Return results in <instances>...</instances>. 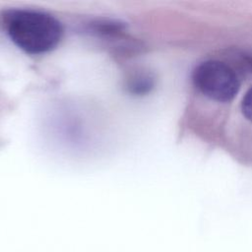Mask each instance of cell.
Wrapping results in <instances>:
<instances>
[{"label":"cell","mask_w":252,"mask_h":252,"mask_svg":"<svg viewBox=\"0 0 252 252\" xmlns=\"http://www.w3.org/2000/svg\"><path fill=\"white\" fill-rule=\"evenodd\" d=\"M4 25L11 40L30 54L52 50L63 33L60 22L53 16L34 10H9L4 14Z\"/></svg>","instance_id":"1"},{"label":"cell","mask_w":252,"mask_h":252,"mask_svg":"<svg viewBox=\"0 0 252 252\" xmlns=\"http://www.w3.org/2000/svg\"><path fill=\"white\" fill-rule=\"evenodd\" d=\"M193 82L205 96L220 102L231 100L239 90V81L234 70L219 60H208L199 64L193 72Z\"/></svg>","instance_id":"2"},{"label":"cell","mask_w":252,"mask_h":252,"mask_svg":"<svg viewBox=\"0 0 252 252\" xmlns=\"http://www.w3.org/2000/svg\"><path fill=\"white\" fill-rule=\"evenodd\" d=\"M155 80L152 74L145 71L134 73L128 79L127 88L134 94H146L154 88Z\"/></svg>","instance_id":"3"},{"label":"cell","mask_w":252,"mask_h":252,"mask_svg":"<svg viewBox=\"0 0 252 252\" xmlns=\"http://www.w3.org/2000/svg\"><path fill=\"white\" fill-rule=\"evenodd\" d=\"M241 111L243 115L252 122V87L246 92L241 101Z\"/></svg>","instance_id":"4"}]
</instances>
